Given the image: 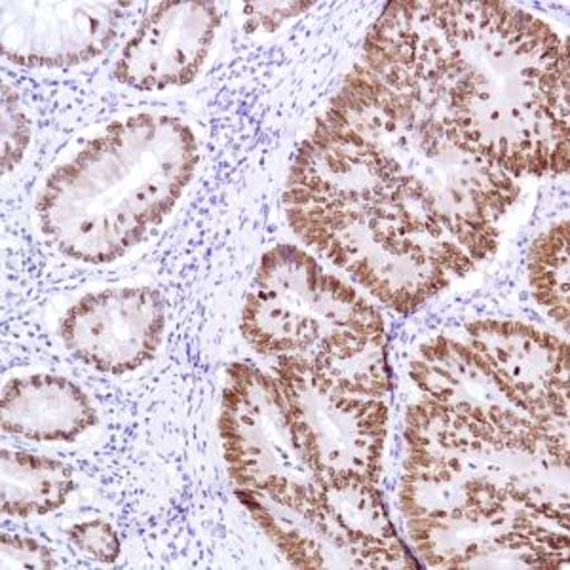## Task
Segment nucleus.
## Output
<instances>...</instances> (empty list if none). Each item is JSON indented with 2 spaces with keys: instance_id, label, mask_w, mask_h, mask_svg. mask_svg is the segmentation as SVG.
I'll use <instances>...</instances> for the list:
<instances>
[{
  "instance_id": "dca6fc26",
  "label": "nucleus",
  "mask_w": 570,
  "mask_h": 570,
  "mask_svg": "<svg viewBox=\"0 0 570 570\" xmlns=\"http://www.w3.org/2000/svg\"><path fill=\"white\" fill-rule=\"evenodd\" d=\"M29 145V120L21 109L18 94L2 86V174L7 176L26 156Z\"/></svg>"
},
{
  "instance_id": "9d476101",
  "label": "nucleus",
  "mask_w": 570,
  "mask_h": 570,
  "mask_svg": "<svg viewBox=\"0 0 570 570\" xmlns=\"http://www.w3.org/2000/svg\"><path fill=\"white\" fill-rule=\"evenodd\" d=\"M128 2H16L4 0L2 53L16 66L63 69L109 50Z\"/></svg>"
},
{
  "instance_id": "ddd939ff",
  "label": "nucleus",
  "mask_w": 570,
  "mask_h": 570,
  "mask_svg": "<svg viewBox=\"0 0 570 570\" xmlns=\"http://www.w3.org/2000/svg\"><path fill=\"white\" fill-rule=\"evenodd\" d=\"M98 424L90 397L66 376H16L2 389V430L42 443H69Z\"/></svg>"
},
{
  "instance_id": "a211bd4d",
  "label": "nucleus",
  "mask_w": 570,
  "mask_h": 570,
  "mask_svg": "<svg viewBox=\"0 0 570 570\" xmlns=\"http://www.w3.org/2000/svg\"><path fill=\"white\" fill-rule=\"evenodd\" d=\"M316 7V2H247L242 7L247 33H274L287 21Z\"/></svg>"
},
{
  "instance_id": "f03ea898",
  "label": "nucleus",
  "mask_w": 570,
  "mask_h": 570,
  "mask_svg": "<svg viewBox=\"0 0 570 570\" xmlns=\"http://www.w3.org/2000/svg\"><path fill=\"white\" fill-rule=\"evenodd\" d=\"M316 122L371 169L373 193L362 204L394 209L416 233L461 246L478 265L499 252L500 220L521 185L464 149L411 94L356 63Z\"/></svg>"
},
{
  "instance_id": "4468645a",
  "label": "nucleus",
  "mask_w": 570,
  "mask_h": 570,
  "mask_svg": "<svg viewBox=\"0 0 570 570\" xmlns=\"http://www.w3.org/2000/svg\"><path fill=\"white\" fill-rule=\"evenodd\" d=\"M2 512L12 518L48 515L75 491V473L56 459L23 451H2Z\"/></svg>"
},
{
  "instance_id": "9b49d317",
  "label": "nucleus",
  "mask_w": 570,
  "mask_h": 570,
  "mask_svg": "<svg viewBox=\"0 0 570 570\" xmlns=\"http://www.w3.org/2000/svg\"><path fill=\"white\" fill-rule=\"evenodd\" d=\"M409 379L422 397L453 409L494 434L505 438L569 435L532 421L491 365L466 341L448 335L430 338L409 363Z\"/></svg>"
},
{
  "instance_id": "20e7f679",
  "label": "nucleus",
  "mask_w": 570,
  "mask_h": 570,
  "mask_svg": "<svg viewBox=\"0 0 570 570\" xmlns=\"http://www.w3.org/2000/svg\"><path fill=\"white\" fill-rule=\"evenodd\" d=\"M240 333L255 354L303 363L335 389L371 397L392 392L381 312L293 244L261 257Z\"/></svg>"
},
{
  "instance_id": "7ed1b4c3",
  "label": "nucleus",
  "mask_w": 570,
  "mask_h": 570,
  "mask_svg": "<svg viewBox=\"0 0 570 570\" xmlns=\"http://www.w3.org/2000/svg\"><path fill=\"white\" fill-rule=\"evenodd\" d=\"M198 158L195 131L174 115L139 112L109 124L46 179L40 230L69 259L109 265L168 219Z\"/></svg>"
},
{
  "instance_id": "2eb2a0df",
  "label": "nucleus",
  "mask_w": 570,
  "mask_h": 570,
  "mask_svg": "<svg viewBox=\"0 0 570 570\" xmlns=\"http://www.w3.org/2000/svg\"><path fill=\"white\" fill-rule=\"evenodd\" d=\"M570 225L556 220L538 234L527 253V282L532 298L546 316L569 333Z\"/></svg>"
},
{
  "instance_id": "1a4fd4ad",
  "label": "nucleus",
  "mask_w": 570,
  "mask_h": 570,
  "mask_svg": "<svg viewBox=\"0 0 570 570\" xmlns=\"http://www.w3.org/2000/svg\"><path fill=\"white\" fill-rule=\"evenodd\" d=\"M166 330V303L153 287L88 293L63 314L59 337L80 362L107 375H128L153 362Z\"/></svg>"
},
{
  "instance_id": "6ab92c4d",
  "label": "nucleus",
  "mask_w": 570,
  "mask_h": 570,
  "mask_svg": "<svg viewBox=\"0 0 570 570\" xmlns=\"http://www.w3.org/2000/svg\"><path fill=\"white\" fill-rule=\"evenodd\" d=\"M52 551L33 538L2 537V569H56Z\"/></svg>"
},
{
  "instance_id": "0eeeda50",
  "label": "nucleus",
  "mask_w": 570,
  "mask_h": 570,
  "mask_svg": "<svg viewBox=\"0 0 570 570\" xmlns=\"http://www.w3.org/2000/svg\"><path fill=\"white\" fill-rule=\"evenodd\" d=\"M428 569H569L570 523L521 504L405 519Z\"/></svg>"
},
{
  "instance_id": "6e6552de",
  "label": "nucleus",
  "mask_w": 570,
  "mask_h": 570,
  "mask_svg": "<svg viewBox=\"0 0 570 570\" xmlns=\"http://www.w3.org/2000/svg\"><path fill=\"white\" fill-rule=\"evenodd\" d=\"M464 341L485 360L540 426L569 434V343L518 320H473Z\"/></svg>"
},
{
  "instance_id": "f257e3e1",
  "label": "nucleus",
  "mask_w": 570,
  "mask_h": 570,
  "mask_svg": "<svg viewBox=\"0 0 570 570\" xmlns=\"http://www.w3.org/2000/svg\"><path fill=\"white\" fill-rule=\"evenodd\" d=\"M363 66L515 181L569 174V42L508 2H390Z\"/></svg>"
},
{
  "instance_id": "423d86ee",
  "label": "nucleus",
  "mask_w": 570,
  "mask_h": 570,
  "mask_svg": "<svg viewBox=\"0 0 570 570\" xmlns=\"http://www.w3.org/2000/svg\"><path fill=\"white\" fill-rule=\"evenodd\" d=\"M301 451L320 480L376 481L389 435L386 397L351 394L331 386L295 360L273 362Z\"/></svg>"
},
{
  "instance_id": "f8f14e48",
  "label": "nucleus",
  "mask_w": 570,
  "mask_h": 570,
  "mask_svg": "<svg viewBox=\"0 0 570 570\" xmlns=\"http://www.w3.org/2000/svg\"><path fill=\"white\" fill-rule=\"evenodd\" d=\"M220 23L215 2L156 4L124 45L115 78L139 91L190 85L208 63Z\"/></svg>"
},
{
  "instance_id": "f3484780",
  "label": "nucleus",
  "mask_w": 570,
  "mask_h": 570,
  "mask_svg": "<svg viewBox=\"0 0 570 570\" xmlns=\"http://www.w3.org/2000/svg\"><path fill=\"white\" fill-rule=\"evenodd\" d=\"M72 544L99 563H115L120 558V538L115 527L104 519H90L71 527Z\"/></svg>"
},
{
  "instance_id": "39448f33",
  "label": "nucleus",
  "mask_w": 570,
  "mask_h": 570,
  "mask_svg": "<svg viewBox=\"0 0 570 570\" xmlns=\"http://www.w3.org/2000/svg\"><path fill=\"white\" fill-rule=\"evenodd\" d=\"M217 428L234 491L297 504L324 483L301 451L273 371L246 362L228 365Z\"/></svg>"
}]
</instances>
